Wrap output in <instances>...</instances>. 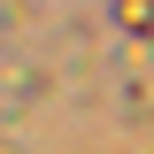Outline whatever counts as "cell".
Masks as SVG:
<instances>
[{"mask_svg": "<svg viewBox=\"0 0 154 154\" xmlns=\"http://www.w3.org/2000/svg\"><path fill=\"white\" fill-rule=\"evenodd\" d=\"M116 16L131 23V31H154V0H116Z\"/></svg>", "mask_w": 154, "mask_h": 154, "instance_id": "6da1fadb", "label": "cell"}]
</instances>
